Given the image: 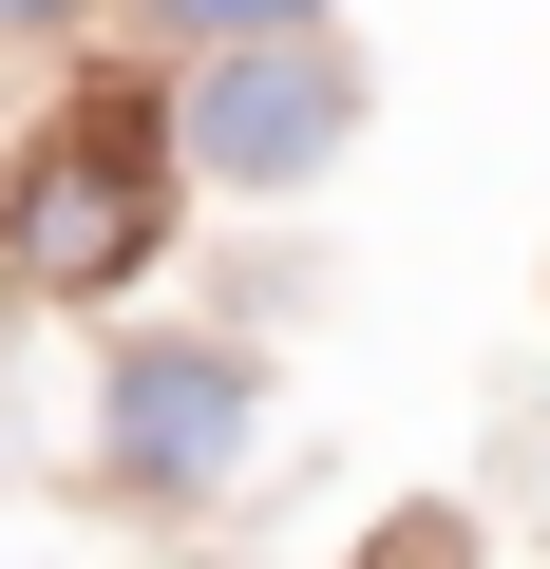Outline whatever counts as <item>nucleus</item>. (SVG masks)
I'll list each match as a JSON object with an SVG mask.
<instances>
[{"instance_id": "obj_4", "label": "nucleus", "mask_w": 550, "mask_h": 569, "mask_svg": "<svg viewBox=\"0 0 550 569\" xmlns=\"http://www.w3.org/2000/svg\"><path fill=\"white\" fill-rule=\"evenodd\" d=\"M152 20H190V39H266V20H323V0H152Z\"/></svg>"}, {"instance_id": "obj_5", "label": "nucleus", "mask_w": 550, "mask_h": 569, "mask_svg": "<svg viewBox=\"0 0 550 569\" xmlns=\"http://www.w3.org/2000/svg\"><path fill=\"white\" fill-rule=\"evenodd\" d=\"M39 20H77V0H0V39H39Z\"/></svg>"}, {"instance_id": "obj_1", "label": "nucleus", "mask_w": 550, "mask_h": 569, "mask_svg": "<svg viewBox=\"0 0 550 569\" xmlns=\"http://www.w3.org/2000/svg\"><path fill=\"white\" fill-rule=\"evenodd\" d=\"M152 114H77V133H39V171H20V209H0V247H20V284H133V247H152Z\"/></svg>"}, {"instance_id": "obj_2", "label": "nucleus", "mask_w": 550, "mask_h": 569, "mask_svg": "<svg viewBox=\"0 0 550 569\" xmlns=\"http://www.w3.org/2000/svg\"><path fill=\"white\" fill-rule=\"evenodd\" d=\"M342 114H361V77L304 39V20H266V39H209V96H190V152L228 171V190H304L323 152H342Z\"/></svg>"}, {"instance_id": "obj_3", "label": "nucleus", "mask_w": 550, "mask_h": 569, "mask_svg": "<svg viewBox=\"0 0 550 569\" xmlns=\"http://www.w3.org/2000/svg\"><path fill=\"white\" fill-rule=\"evenodd\" d=\"M247 456V361L228 342H133L114 361V475L133 493H209Z\"/></svg>"}]
</instances>
